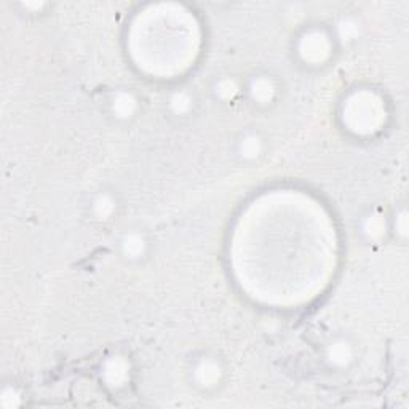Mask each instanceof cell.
<instances>
[{
  "label": "cell",
  "instance_id": "1",
  "mask_svg": "<svg viewBox=\"0 0 409 409\" xmlns=\"http://www.w3.org/2000/svg\"><path fill=\"white\" fill-rule=\"evenodd\" d=\"M302 55L308 59H321L323 55L328 51V42L320 34L307 35L302 42Z\"/></svg>",
  "mask_w": 409,
  "mask_h": 409
},
{
  "label": "cell",
  "instance_id": "2",
  "mask_svg": "<svg viewBox=\"0 0 409 409\" xmlns=\"http://www.w3.org/2000/svg\"><path fill=\"white\" fill-rule=\"evenodd\" d=\"M105 374L107 376H112L110 377V382L115 384V385H120L123 382V379L126 377V368L122 361H112V366H109L105 369Z\"/></svg>",
  "mask_w": 409,
  "mask_h": 409
},
{
  "label": "cell",
  "instance_id": "3",
  "mask_svg": "<svg viewBox=\"0 0 409 409\" xmlns=\"http://www.w3.org/2000/svg\"><path fill=\"white\" fill-rule=\"evenodd\" d=\"M329 357L332 361L337 363V365H345V363L350 360V348L345 344H336L331 347Z\"/></svg>",
  "mask_w": 409,
  "mask_h": 409
},
{
  "label": "cell",
  "instance_id": "4",
  "mask_svg": "<svg viewBox=\"0 0 409 409\" xmlns=\"http://www.w3.org/2000/svg\"><path fill=\"white\" fill-rule=\"evenodd\" d=\"M199 374L202 376V382L203 384H213L217 376H219V369L214 365H202L199 368Z\"/></svg>",
  "mask_w": 409,
  "mask_h": 409
},
{
  "label": "cell",
  "instance_id": "5",
  "mask_svg": "<svg viewBox=\"0 0 409 409\" xmlns=\"http://www.w3.org/2000/svg\"><path fill=\"white\" fill-rule=\"evenodd\" d=\"M133 107H134V101L131 100L130 95H122L117 100V102H115V110L118 113H122L123 117L125 115H130Z\"/></svg>",
  "mask_w": 409,
  "mask_h": 409
},
{
  "label": "cell",
  "instance_id": "6",
  "mask_svg": "<svg viewBox=\"0 0 409 409\" xmlns=\"http://www.w3.org/2000/svg\"><path fill=\"white\" fill-rule=\"evenodd\" d=\"M253 93L256 98H259V100H266V98L270 96L272 93V87H270V83L267 80H259V82H256L254 83V87H253Z\"/></svg>",
  "mask_w": 409,
  "mask_h": 409
},
{
  "label": "cell",
  "instance_id": "7",
  "mask_svg": "<svg viewBox=\"0 0 409 409\" xmlns=\"http://www.w3.org/2000/svg\"><path fill=\"white\" fill-rule=\"evenodd\" d=\"M189 98L186 96V95H183V93H179V95H176L173 98V101H171V104H173V107L176 109L178 112H184L187 107H189Z\"/></svg>",
  "mask_w": 409,
  "mask_h": 409
},
{
  "label": "cell",
  "instance_id": "8",
  "mask_svg": "<svg viewBox=\"0 0 409 409\" xmlns=\"http://www.w3.org/2000/svg\"><path fill=\"white\" fill-rule=\"evenodd\" d=\"M126 251L131 254H138L142 251V240L138 237H130L126 240Z\"/></svg>",
  "mask_w": 409,
  "mask_h": 409
},
{
  "label": "cell",
  "instance_id": "9",
  "mask_svg": "<svg viewBox=\"0 0 409 409\" xmlns=\"http://www.w3.org/2000/svg\"><path fill=\"white\" fill-rule=\"evenodd\" d=\"M257 139H248L245 142V154L248 155H257Z\"/></svg>",
  "mask_w": 409,
  "mask_h": 409
}]
</instances>
